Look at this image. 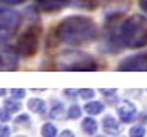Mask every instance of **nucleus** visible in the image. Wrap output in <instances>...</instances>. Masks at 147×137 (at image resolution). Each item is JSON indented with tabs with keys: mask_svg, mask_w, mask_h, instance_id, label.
Segmentation results:
<instances>
[{
	"mask_svg": "<svg viewBox=\"0 0 147 137\" xmlns=\"http://www.w3.org/2000/svg\"><path fill=\"white\" fill-rule=\"evenodd\" d=\"M54 34L61 42H65L70 46H82L98 38V26L92 18L72 15L64 18L59 23Z\"/></svg>",
	"mask_w": 147,
	"mask_h": 137,
	"instance_id": "obj_1",
	"label": "nucleus"
},
{
	"mask_svg": "<svg viewBox=\"0 0 147 137\" xmlns=\"http://www.w3.org/2000/svg\"><path fill=\"white\" fill-rule=\"evenodd\" d=\"M118 33L124 48H144L147 46V18L142 15L127 16L118 25Z\"/></svg>",
	"mask_w": 147,
	"mask_h": 137,
	"instance_id": "obj_2",
	"label": "nucleus"
},
{
	"mask_svg": "<svg viewBox=\"0 0 147 137\" xmlns=\"http://www.w3.org/2000/svg\"><path fill=\"white\" fill-rule=\"evenodd\" d=\"M57 70H96L98 64L92 56L80 51H67L62 52L54 62Z\"/></svg>",
	"mask_w": 147,
	"mask_h": 137,
	"instance_id": "obj_3",
	"label": "nucleus"
},
{
	"mask_svg": "<svg viewBox=\"0 0 147 137\" xmlns=\"http://www.w3.org/2000/svg\"><path fill=\"white\" fill-rule=\"evenodd\" d=\"M39 39H41V25L33 23L26 28V31L23 33L18 39L16 49L20 56L23 57H33L39 49Z\"/></svg>",
	"mask_w": 147,
	"mask_h": 137,
	"instance_id": "obj_4",
	"label": "nucleus"
},
{
	"mask_svg": "<svg viewBox=\"0 0 147 137\" xmlns=\"http://www.w3.org/2000/svg\"><path fill=\"white\" fill-rule=\"evenodd\" d=\"M21 25V15L11 8H0V41L8 39L18 31Z\"/></svg>",
	"mask_w": 147,
	"mask_h": 137,
	"instance_id": "obj_5",
	"label": "nucleus"
},
{
	"mask_svg": "<svg viewBox=\"0 0 147 137\" xmlns=\"http://www.w3.org/2000/svg\"><path fill=\"white\" fill-rule=\"evenodd\" d=\"M18 49L7 44L0 42V70H16L18 68Z\"/></svg>",
	"mask_w": 147,
	"mask_h": 137,
	"instance_id": "obj_6",
	"label": "nucleus"
},
{
	"mask_svg": "<svg viewBox=\"0 0 147 137\" xmlns=\"http://www.w3.org/2000/svg\"><path fill=\"white\" fill-rule=\"evenodd\" d=\"M118 70L121 72H147V54H136L131 57L123 59L118 64Z\"/></svg>",
	"mask_w": 147,
	"mask_h": 137,
	"instance_id": "obj_7",
	"label": "nucleus"
},
{
	"mask_svg": "<svg viewBox=\"0 0 147 137\" xmlns=\"http://www.w3.org/2000/svg\"><path fill=\"white\" fill-rule=\"evenodd\" d=\"M36 2V7L41 11H46V13H56V11H61L62 8L70 3V0H34Z\"/></svg>",
	"mask_w": 147,
	"mask_h": 137,
	"instance_id": "obj_8",
	"label": "nucleus"
},
{
	"mask_svg": "<svg viewBox=\"0 0 147 137\" xmlns=\"http://www.w3.org/2000/svg\"><path fill=\"white\" fill-rule=\"evenodd\" d=\"M116 111H118V118H119L121 122H131L132 119L137 116V108L132 105V103H129V101L121 103V105L116 108Z\"/></svg>",
	"mask_w": 147,
	"mask_h": 137,
	"instance_id": "obj_9",
	"label": "nucleus"
},
{
	"mask_svg": "<svg viewBox=\"0 0 147 137\" xmlns=\"http://www.w3.org/2000/svg\"><path fill=\"white\" fill-rule=\"evenodd\" d=\"M103 131L108 136H118L121 132V124L113 116H105V119H103Z\"/></svg>",
	"mask_w": 147,
	"mask_h": 137,
	"instance_id": "obj_10",
	"label": "nucleus"
},
{
	"mask_svg": "<svg viewBox=\"0 0 147 137\" xmlns=\"http://www.w3.org/2000/svg\"><path fill=\"white\" fill-rule=\"evenodd\" d=\"M28 108H30L31 113L44 114L46 113V101L42 98H31V100H28Z\"/></svg>",
	"mask_w": 147,
	"mask_h": 137,
	"instance_id": "obj_11",
	"label": "nucleus"
},
{
	"mask_svg": "<svg viewBox=\"0 0 147 137\" xmlns=\"http://www.w3.org/2000/svg\"><path fill=\"white\" fill-rule=\"evenodd\" d=\"M103 0H70V3L75 7H79V8H84V10H95V8H98L100 3Z\"/></svg>",
	"mask_w": 147,
	"mask_h": 137,
	"instance_id": "obj_12",
	"label": "nucleus"
},
{
	"mask_svg": "<svg viewBox=\"0 0 147 137\" xmlns=\"http://www.w3.org/2000/svg\"><path fill=\"white\" fill-rule=\"evenodd\" d=\"M65 114V108L59 100H53L51 101V111H49V116L53 119H61Z\"/></svg>",
	"mask_w": 147,
	"mask_h": 137,
	"instance_id": "obj_13",
	"label": "nucleus"
},
{
	"mask_svg": "<svg viewBox=\"0 0 147 137\" xmlns=\"http://www.w3.org/2000/svg\"><path fill=\"white\" fill-rule=\"evenodd\" d=\"M84 109L88 113L90 116H96V114H101L103 113V109H105V106H103V103H100V101H88L87 105L84 106Z\"/></svg>",
	"mask_w": 147,
	"mask_h": 137,
	"instance_id": "obj_14",
	"label": "nucleus"
},
{
	"mask_svg": "<svg viewBox=\"0 0 147 137\" xmlns=\"http://www.w3.org/2000/svg\"><path fill=\"white\" fill-rule=\"evenodd\" d=\"M82 129H84L85 134H88V136H95L96 131H98V122L95 121L93 118H85L84 121H82Z\"/></svg>",
	"mask_w": 147,
	"mask_h": 137,
	"instance_id": "obj_15",
	"label": "nucleus"
},
{
	"mask_svg": "<svg viewBox=\"0 0 147 137\" xmlns=\"http://www.w3.org/2000/svg\"><path fill=\"white\" fill-rule=\"evenodd\" d=\"M41 136L42 137H57V127L53 122H44L41 127Z\"/></svg>",
	"mask_w": 147,
	"mask_h": 137,
	"instance_id": "obj_16",
	"label": "nucleus"
},
{
	"mask_svg": "<svg viewBox=\"0 0 147 137\" xmlns=\"http://www.w3.org/2000/svg\"><path fill=\"white\" fill-rule=\"evenodd\" d=\"M3 108H5L10 114H16V113H20V109H21V105H20V101L18 100H7L5 101V105H3Z\"/></svg>",
	"mask_w": 147,
	"mask_h": 137,
	"instance_id": "obj_17",
	"label": "nucleus"
},
{
	"mask_svg": "<svg viewBox=\"0 0 147 137\" xmlns=\"http://www.w3.org/2000/svg\"><path fill=\"white\" fill-rule=\"evenodd\" d=\"M82 116V109L79 105H72L67 108V118L69 119H79Z\"/></svg>",
	"mask_w": 147,
	"mask_h": 137,
	"instance_id": "obj_18",
	"label": "nucleus"
},
{
	"mask_svg": "<svg viewBox=\"0 0 147 137\" xmlns=\"http://www.w3.org/2000/svg\"><path fill=\"white\" fill-rule=\"evenodd\" d=\"M100 93L103 95V98H105L108 103H116V100H118V95H116V90H105L101 88Z\"/></svg>",
	"mask_w": 147,
	"mask_h": 137,
	"instance_id": "obj_19",
	"label": "nucleus"
},
{
	"mask_svg": "<svg viewBox=\"0 0 147 137\" xmlns=\"http://www.w3.org/2000/svg\"><path fill=\"white\" fill-rule=\"evenodd\" d=\"M129 137H146V127L142 126V124L132 126L129 129Z\"/></svg>",
	"mask_w": 147,
	"mask_h": 137,
	"instance_id": "obj_20",
	"label": "nucleus"
},
{
	"mask_svg": "<svg viewBox=\"0 0 147 137\" xmlns=\"http://www.w3.org/2000/svg\"><path fill=\"white\" fill-rule=\"evenodd\" d=\"M79 91H80V96H82L84 100H87V101L93 100L95 90H92V88H82V90H79Z\"/></svg>",
	"mask_w": 147,
	"mask_h": 137,
	"instance_id": "obj_21",
	"label": "nucleus"
},
{
	"mask_svg": "<svg viewBox=\"0 0 147 137\" xmlns=\"http://www.w3.org/2000/svg\"><path fill=\"white\" fill-rule=\"evenodd\" d=\"M25 95H26V91L21 88H13L11 90V98L13 100H21V98H25Z\"/></svg>",
	"mask_w": 147,
	"mask_h": 137,
	"instance_id": "obj_22",
	"label": "nucleus"
},
{
	"mask_svg": "<svg viewBox=\"0 0 147 137\" xmlns=\"http://www.w3.org/2000/svg\"><path fill=\"white\" fill-rule=\"evenodd\" d=\"M16 124H20V126H30V116L28 114H20V116L15 119Z\"/></svg>",
	"mask_w": 147,
	"mask_h": 137,
	"instance_id": "obj_23",
	"label": "nucleus"
},
{
	"mask_svg": "<svg viewBox=\"0 0 147 137\" xmlns=\"http://www.w3.org/2000/svg\"><path fill=\"white\" fill-rule=\"evenodd\" d=\"M0 137H10V127L5 122H0Z\"/></svg>",
	"mask_w": 147,
	"mask_h": 137,
	"instance_id": "obj_24",
	"label": "nucleus"
},
{
	"mask_svg": "<svg viewBox=\"0 0 147 137\" xmlns=\"http://www.w3.org/2000/svg\"><path fill=\"white\" fill-rule=\"evenodd\" d=\"M10 113L5 109V108H0V122H7V121H10Z\"/></svg>",
	"mask_w": 147,
	"mask_h": 137,
	"instance_id": "obj_25",
	"label": "nucleus"
},
{
	"mask_svg": "<svg viewBox=\"0 0 147 137\" xmlns=\"http://www.w3.org/2000/svg\"><path fill=\"white\" fill-rule=\"evenodd\" d=\"M26 0H0V3H7V5H21Z\"/></svg>",
	"mask_w": 147,
	"mask_h": 137,
	"instance_id": "obj_26",
	"label": "nucleus"
},
{
	"mask_svg": "<svg viewBox=\"0 0 147 137\" xmlns=\"http://www.w3.org/2000/svg\"><path fill=\"white\" fill-rule=\"evenodd\" d=\"M64 95H67V96H70V98H74V96H79L80 95V91L79 90H64Z\"/></svg>",
	"mask_w": 147,
	"mask_h": 137,
	"instance_id": "obj_27",
	"label": "nucleus"
},
{
	"mask_svg": "<svg viewBox=\"0 0 147 137\" xmlns=\"http://www.w3.org/2000/svg\"><path fill=\"white\" fill-rule=\"evenodd\" d=\"M57 137H75V134H74V132L70 131V129H64V131L61 132V134H59Z\"/></svg>",
	"mask_w": 147,
	"mask_h": 137,
	"instance_id": "obj_28",
	"label": "nucleus"
},
{
	"mask_svg": "<svg viewBox=\"0 0 147 137\" xmlns=\"http://www.w3.org/2000/svg\"><path fill=\"white\" fill-rule=\"evenodd\" d=\"M137 3H139V8L147 15V0H137Z\"/></svg>",
	"mask_w": 147,
	"mask_h": 137,
	"instance_id": "obj_29",
	"label": "nucleus"
},
{
	"mask_svg": "<svg viewBox=\"0 0 147 137\" xmlns=\"http://www.w3.org/2000/svg\"><path fill=\"white\" fill-rule=\"evenodd\" d=\"M7 93V90H3V88H0V96H3Z\"/></svg>",
	"mask_w": 147,
	"mask_h": 137,
	"instance_id": "obj_30",
	"label": "nucleus"
},
{
	"mask_svg": "<svg viewBox=\"0 0 147 137\" xmlns=\"http://www.w3.org/2000/svg\"><path fill=\"white\" fill-rule=\"evenodd\" d=\"M16 137H25V136H16Z\"/></svg>",
	"mask_w": 147,
	"mask_h": 137,
	"instance_id": "obj_31",
	"label": "nucleus"
},
{
	"mask_svg": "<svg viewBox=\"0 0 147 137\" xmlns=\"http://www.w3.org/2000/svg\"><path fill=\"white\" fill-rule=\"evenodd\" d=\"M100 137H105V136H100Z\"/></svg>",
	"mask_w": 147,
	"mask_h": 137,
	"instance_id": "obj_32",
	"label": "nucleus"
}]
</instances>
